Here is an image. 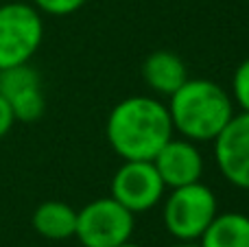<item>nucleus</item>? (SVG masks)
<instances>
[{"label": "nucleus", "mask_w": 249, "mask_h": 247, "mask_svg": "<svg viewBox=\"0 0 249 247\" xmlns=\"http://www.w3.org/2000/svg\"><path fill=\"white\" fill-rule=\"evenodd\" d=\"M166 103L158 96L136 94L116 103L105 121L107 144L121 160H153L173 138Z\"/></svg>", "instance_id": "nucleus-1"}, {"label": "nucleus", "mask_w": 249, "mask_h": 247, "mask_svg": "<svg viewBox=\"0 0 249 247\" xmlns=\"http://www.w3.org/2000/svg\"><path fill=\"white\" fill-rule=\"evenodd\" d=\"M168 116L173 131L190 142H212L236 114L232 94L210 79H186L168 96Z\"/></svg>", "instance_id": "nucleus-2"}, {"label": "nucleus", "mask_w": 249, "mask_h": 247, "mask_svg": "<svg viewBox=\"0 0 249 247\" xmlns=\"http://www.w3.org/2000/svg\"><path fill=\"white\" fill-rule=\"evenodd\" d=\"M162 201L164 228L179 243H197L219 212L214 191L203 182L168 188V195H164Z\"/></svg>", "instance_id": "nucleus-3"}, {"label": "nucleus", "mask_w": 249, "mask_h": 247, "mask_svg": "<svg viewBox=\"0 0 249 247\" xmlns=\"http://www.w3.org/2000/svg\"><path fill=\"white\" fill-rule=\"evenodd\" d=\"M44 42L42 13L31 2L0 4V68L29 64Z\"/></svg>", "instance_id": "nucleus-4"}, {"label": "nucleus", "mask_w": 249, "mask_h": 247, "mask_svg": "<svg viewBox=\"0 0 249 247\" xmlns=\"http://www.w3.org/2000/svg\"><path fill=\"white\" fill-rule=\"evenodd\" d=\"M136 214L114 197H99L77 210L74 239L83 247H116L131 239Z\"/></svg>", "instance_id": "nucleus-5"}, {"label": "nucleus", "mask_w": 249, "mask_h": 247, "mask_svg": "<svg viewBox=\"0 0 249 247\" xmlns=\"http://www.w3.org/2000/svg\"><path fill=\"white\" fill-rule=\"evenodd\" d=\"M164 195L166 186L149 160H123L109 184V197L133 214L153 210Z\"/></svg>", "instance_id": "nucleus-6"}, {"label": "nucleus", "mask_w": 249, "mask_h": 247, "mask_svg": "<svg viewBox=\"0 0 249 247\" xmlns=\"http://www.w3.org/2000/svg\"><path fill=\"white\" fill-rule=\"evenodd\" d=\"M212 144L223 179L238 191H249V114H234Z\"/></svg>", "instance_id": "nucleus-7"}, {"label": "nucleus", "mask_w": 249, "mask_h": 247, "mask_svg": "<svg viewBox=\"0 0 249 247\" xmlns=\"http://www.w3.org/2000/svg\"><path fill=\"white\" fill-rule=\"evenodd\" d=\"M153 166L158 175L162 177L164 186L179 188L186 184L201 182L203 175V156L197 142H190L186 138H171L158 156L153 158Z\"/></svg>", "instance_id": "nucleus-8"}, {"label": "nucleus", "mask_w": 249, "mask_h": 247, "mask_svg": "<svg viewBox=\"0 0 249 247\" xmlns=\"http://www.w3.org/2000/svg\"><path fill=\"white\" fill-rule=\"evenodd\" d=\"M142 79L158 96H171L188 79L184 59L173 51H155L142 64Z\"/></svg>", "instance_id": "nucleus-9"}, {"label": "nucleus", "mask_w": 249, "mask_h": 247, "mask_svg": "<svg viewBox=\"0 0 249 247\" xmlns=\"http://www.w3.org/2000/svg\"><path fill=\"white\" fill-rule=\"evenodd\" d=\"M33 230L48 241H66L74 236L77 228V210L66 201L48 199L33 210Z\"/></svg>", "instance_id": "nucleus-10"}, {"label": "nucleus", "mask_w": 249, "mask_h": 247, "mask_svg": "<svg viewBox=\"0 0 249 247\" xmlns=\"http://www.w3.org/2000/svg\"><path fill=\"white\" fill-rule=\"evenodd\" d=\"M199 247H249V214L245 212H216L210 221L201 239L197 241Z\"/></svg>", "instance_id": "nucleus-11"}, {"label": "nucleus", "mask_w": 249, "mask_h": 247, "mask_svg": "<svg viewBox=\"0 0 249 247\" xmlns=\"http://www.w3.org/2000/svg\"><path fill=\"white\" fill-rule=\"evenodd\" d=\"M42 79L39 72L29 64H20V66H9V68H0V94L4 99L20 94V92L29 90V88H39Z\"/></svg>", "instance_id": "nucleus-12"}, {"label": "nucleus", "mask_w": 249, "mask_h": 247, "mask_svg": "<svg viewBox=\"0 0 249 247\" xmlns=\"http://www.w3.org/2000/svg\"><path fill=\"white\" fill-rule=\"evenodd\" d=\"M11 105V112L16 116V123H35L44 116V109H46V101H44V92L42 86L39 88H29V90L20 92V94L11 96L9 99Z\"/></svg>", "instance_id": "nucleus-13"}, {"label": "nucleus", "mask_w": 249, "mask_h": 247, "mask_svg": "<svg viewBox=\"0 0 249 247\" xmlns=\"http://www.w3.org/2000/svg\"><path fill=\"white\" fill-rule=\"evenodd\" d=\"M232 101L241 112L249 114V57L236 66L232 77Z\"/></svg>", "instance_id": "nucleus-14"}, {"label": "nucleus", "mask_w": 249, "mask_h": 247, "mask_svg": "<svg viewBox=\"0 0 249 247\" xmlns=\"http://www.w3.org/2000/svg\"><path fill=\"white\" fill-rule=\"evenodd\" d=\"M88 0H31V4L46 16H72Z\"/></svg>", "instance_id": "nucleus-15"}, {"label": "nucleus", "mask_w": 249, "mask_h": 247, "mask_svg": "<svg viewBox=\"0 0 249 247\" xmlns=\"http://www.w3.org/2000/svg\"><path fill=\"white\" fill-rule=\"evenodd\" d=\"M13 125H16V116H13V112H11V105L0 94V138H4V136L11 131Z\"/></svg>", "instance_id": "nucleus-16"}, {"label": "nucleus", "mask_w": 249, "mask_h": 247, "mask_svg": "<svg viewBox=\"0 0 249 247\" xmlns=\"http://www.w3.org/2000/svg\"><path fill=\"white\" fill-rule=\"evenodd\" d=\"M116 247H142L140 243H133V241L131 239H129V241H124V243H121V245H116Z\"/></svg>", "instance_id": "nucleus-17"}, {"label": "nucleus", "mask_w": 249, "mask_h": 247, "mask_svg": "<svg viewBox=\"0 0 249 247\" xmlns=\"http://www.w3.org/2000/svg\"><path fill=\"white\" fill-rule=\"evenodd\" d=\"M175 247H199L197 243H177Z\"/></svg>", "instance_id": "nucleus-18"}]
</instances>
